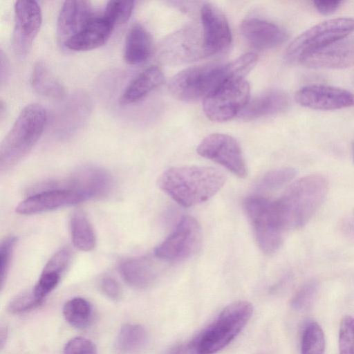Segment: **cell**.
I'll return each mask as SVG.
<instances>
[{"label": "cell", "instance_id": "obj_12", "mask_svg": "<svg viewBox=\"0 0 354 354\" xmlns=\"http://www.w3.org/2000/svg\"><path fill=\"white\" fill-rule=\"evenodd\" d=\"M41 22V10L37 1L20 0L15 2L12 46L17 56L24 57L29 53Z\"/></svg>", "mask_w": 354, "mask_h": 354}, {"label": "cell", "instance_id": "obj_35", "mask_svg": "<svg viewBox=\"0 0 354 354\" xmlns=\"http://www.w3.org/2000/svg\"><path fill=\"white\" fill-rule=\"evenodd\" d=\"M42 303L32 289L14 297L9 303L8 310L12 314H21L35 309Z\"/></svg>", "mask_w": 354, "mask_h": 354}, {"label": "cell", "instance_id": "obj_40", "mask_svg": "<svg viewBox=\"0 0 354 354\" xmlns=\"http://www.w3.org/2000/svg\"><path fill=\"white\" fill-rule=\"evenodd\" d=\"M101 291L109 299L118 300L122 296V290L116 280L110 277L103 278L100 281Z\"/></svg>", "mask_w": 354, "mask_h": 354}, {"label": "cell", "instance_id": "obj_38", "mask_svg": "<svg viewBox=\"0 0 354 354\" xmlns=\"http://www.w3.org/2000/svg\"><path fill=\"white\" fill-rule=\"evenodd\" d=\"M64 354H97L94 344L88 339L75 337L64 346Z\"/></svg>", "mask_w": 354, "mask_h": 354}, {"label": "cell", "instance_id": "obj_10", "mask_svg": "<svg viewBox=\"0 0 354 354\" xmlns=\"http://www.w3.org/2000/svg\"><path fill=\"white\" fill-rule=\"evenodd\" d=\"M197 153L216 162L239 178L247 176V167L241 148L236 139L227 134L212 133L198 145Z\"/></svg>", "mask_w": 354, "mask_h": 354}, {"label": "cell", "instance_id": "obj_42", "mask_svg": "<svg viewBox=\"0 0 354 354\" xmlns=\"http://www.w3.org/2000/svg\"><path fill=\"white\" fill-rule=\"evenodd\" d=\"M339 230L344 237L354 241V211L342 220Z\"/></svg>", "mask_w": 354, "mask_h": 354}, {"label": "cell", "instance_id": "obj_26", "mask_svg": "<svg viewBox=\"0 0 354 354\" xmlns=\"http://www.w3.org/2000/svg\"><path fill=\"white\" fill-rule=\"evenodd\" d=\"M70 230L73 245L79 250L88 252L96 245L95 232L86 214L81 209L75 211L71 217Z\"/></svg>", "mask_w": 354, "mask_h": 354}, {"label": "cell", "instance_id": "obj_4", "mask_svg": "<svg viewBox=\"0 0 354 354\" xmlns=\"http://www.w3.org/2000/svg\"><path fill=\"white\" fill-rule=\"evenodd\" d=\"M252 306L239 301L227 306L217 317L190 341L196 354H214L227 346L242 330L252 314Z\"/></svg>", "mask_w": 354, "mask_h": 354}, {"label": "cell", "instance_id": "obj_31", "mask_svg": "<svg viewBox=\"0 0 354 354\" xmlns=\"http://www.w3.org/2000/svg\"><path fill=\"white\" fill-rule=\"evenodd\" d=\"M134 3L133 1H109L102 15L115 27L129 19Z\"/></svg>", "mask_w": 354, "mask_h": 354}, {"label": "cell", "instance_id": "obj_16", "mask_svg": "<svg viewBox=\"0 0 354 354\" xmlns=\"http://www.w3.org/2000/svg\"><path fill=\"white\" fill-rule=\"evenodd\" d=\"M313 69H342L354 65V36H348L306 55L300 62Z\"/></svg>", "mask_w": 354, "mask_h": 354}, {"label": "cell", "instance_id": "obj_6", "mask_svg": "<svg viewBox=\"0 0 354 354\" xmlns=\"http://www.w3.org/2000/svg\"><path fill=\"white\" fill-rule=\"evenodd\" d=\"M354 32V18L341 17L326 20L308 28L288 46L286 60L290 64L300 63L308 54Z\"/></svg>", "mask_w": 354, "mask_h": 354}, {"label": "cell", "instance_id": "obj_30", "mask_svg": "<svg viewBox=\"0 0 354 354\" xmlns=\"http://www.w3.org/2000/svg\"><path fill=\"white\" fill-rule=\"evenodd\" d=\"M296 175L292 168H281L270 171L265 174L257 187V192L262 193L280 188L290 182Z\"/></svg>", "mask_w": 354, "mask_h": 354}, {"label": "cell", "instance_id": "obj_36", "mask_svg": "<svg viewBox=\"0 0 354 354\" xmlns=\"http://www.w3.org/2000/svg\"><path fill=\"white\" fill-rule=\"evenodd\" d=\"M257 62L255 53H248L242 55L227 66V76L244 78L245 76L254 67Z\"/></svg>", "mask_w": 354, "mask_h": 354}, {"label": "cell", "instance_id": "obj_14", "mask_svg": "<svg viewBox=\"0 0 354 354\" xmlns=\"http://www.w3.org/2000/svg\"><path fill=\"white\" fill-rule=\"evenodd\" d=\"M295 100L303 106L317 110H336L354 106V94L351 91L321 84L301 88Z\"/></svg>", "mask_w": 354, "mask_h": 354}, {"label": "cell", "instance_id": "obj_27", "mask_svg": "<svg viewBox=\"0 0 354 354\" xmlns=\"http://www.w3.org/2000/svg\"><path fill=\"white\" fill-rule=\"evenodd\" d=\"M147 339V332L141 325L127 324L116 337L115 349L118 354H136L143 348Z\"/></svg>", "mask_w": 354, "mask_h": 354}, {"label": "cell", "instance_id": "obj_11", "mask_svg": "<svg viewBox=\"0 0 354 354\" xmlns=\"http://www.w3.org/2000/svg\"><path fill=\"white\" fill-rule=\"evenodd\" d=\"M162 58L172 64L188 63L206 56L203 33L193 25L185 26L166 38L160 48Z\"/></svg>", "mask_w": 354, "mask_h": 354}, {"label": "cell", "instance_id": "obj_1", "mask_svg": "<svg viewBox=\"0 0 354 354\" xmlns=\"http://www.w3.org/2000/svg\"><path fill=\"white\" fill-rule=\"evenodd\" d=\"M226 176L216 168L201 166L171 167L159 177V187L178 204L192 207L205 202L224 185Z\"/></svg>", "mask_w": 354, "mask_h": 354}, {"label": "cell", "instance_id": "obj_28", "mask_svg": "<svg viewBox=\"0 0 354 354\" xmlns=\"http://www.w3.org/2000/svg\"><path fill=\"white\" fill-rule=\"evenodd\" d=\"M66 321L76 328L88 326L93 318V308L90 302L82 297H73L68 300L63 307Z\"/></svg>", "mask_w": 354, "mask_h": 354}, {"label": "cell", "instance_id": "obj_20", "mask_svg": "<svg viewBox=\"0 0 354 354\" xmlns=\"http://www.w3.org/2000/svg\"><path fill=\"white\" fill-rule=\"evenodd\" d=\"M114 26L102 15H94L85 26L64 46L68 50L84 51L103 46Z\"/></svg>", "mask_w": 354, "mask_h": 354}, {"label": "cell", "instance_id": "obj_18", "mask_svg": "<svg viewBox=\"0 0 354 354\" xmlns=\"http://www.w3.org/2000/svg\"><path fill=\"white\" fill-rule=\"evenodd\" d=\"M88 1H66L62 5L57 21V37L62 46L76 35L94 16Z\"/></svg>", "mask_w": 354, "mask_h": 354}, {"label": "cell", "instance_id": "obj_15", "mask_svg": "<svg viewBox=\"0 0 354 354\" xmlns=\"http://www.w3.org/2000/svg\"><path fill=\"white\" fill-rule=\"evenodd\" d=\"M63 187L76 192L86 201L107 196L113 189V180L102 168L83 166L71 175Z\"/></svg>", "mask_w": 354, "mask_h": 354}, {"label": "cell", "instance_id": "obj_7", "mask_svg": "<svg viewBox=\"0 0 354 354\" xmlns=\"http://www.w3.org/2000/svg\"><path fill=\"white\" fill-rule=\"evenodd\" d=\"M227 76V64L192 66L176 74L169 82V89L175 97L180 100L205 99Z\"/></svg>", "mask_w": 354, "mask_h": 354}, {"label": "cell", "instance_id": "obj_2", "mask_svg": "<svg viewBox=\"0 0 354 354\" xmlns=\"http://www.w3.org/2000/svg\"><path fill=\"white\" fill-rule=\"evenodd\" d=\"M326 178L310 174L291 184L274 205L284 231L302 227L313 217L328 192Z\"/></svg>", "mask_w": 354, "mask_h": 354}, {"label": "cell", "instance_id": "obj_19", "mask_svg": "<svg viewBox=\"0 0 354 354\" xmlns=\"http://www.w3.org/2000/svg\"><path fill=\"white\" fill-rule=\"evenodd\" d=\"M241 32L251 46L259 50L275 48L288 38V35L283 28L258 18L243 20L241 25Z\"/></svg>", "mask_w": 354, "mask_h": 354}, {"label": "cell", "instance_id": "obj_25", "mask_svg": "<svg viewBox=\"0 0 354 354\" xmlns=\"http://www.w3.org/2000/svg\"><path fill=\"white\" fill-rule=\"evenodd\" d=\"M32 88L38 94L53 99L62 98L65 89L60 80L43 61H37L30 75Z\"/></svg>", "mask_w": 354, "mask_h": 354}, {"label": "cell", "instance_id": "obj_13", "mask_svg": "<svg viewBox=\"0 0 354 354\" xmlns=\"http://www.w3.org/2000/svg\"><path fill=\"white\" fill-rule=\"evenodd\" d=\"M200 12L206 56L223 52L232 42L231 31L225 15L209 3L203 5Z\"/></svg>", "mask_w": 354, "mask_h": 354}, {"label": "cell", "instance_id": "obj_23", "mask_svg": "<svg viewBox=\"0 0 354 354\" xmlns=\"http://www.w3.org/2000/svg\"><path fill=\"white\" fill-rule=\"evenodd\" d=\"M164 81L162 71L151 66L136 76L127 86L120 98V103L127 105L135 103L158 87Z\"/></svg>", "mask_w": 354, "mask_h": 354}, {"label": "cell", "instance_id": "obj_8", "mask_svg": "<svg viewBox=\"0 0 354 354\" xmlns=\"http://www.w3.org/2000/svg\"><path fill=\"white\" fill-rule=\"evenodd\" d=\"M249 97L250 86L244 78L227 76L204 99L203 111L212 121H227L239 114Z\"/></svg>", "mask_w": 354, "mask_h": 354}, {"label": "cell", "instance_id": "obj_44", "mask_svg": "<svg viewBox=\"0 0 354 354\" xmlns=\"http://www.w3.org/2000/svg\"><path fill=\"white\" fill-rule=\"evenodd\" d=\"M1 59V84L2 85L8 78L9 74V63L6 55L4 54L2 50L0 53Z\"/></svg>", "mask_w": 354, "mask_h": 354}, {"label": "cell", "instance_id": "obj_34", "mask_svg": "<svg viewBox=\"0 0 354 354\" xmlns=\"http://www.w3.org/2000/svg\"><path fill=\"white\" fill-rule=\"evenodd\" d=\"M319 289L317 281L311 279L303 284L291 300V306L295 310H302L314 301Z\"/></svg>", "mask_w": 354, "mask_h": 354}, {"label": "cell", "instance_id": "obj_3", "mask_svg": "<svg viewBox=\"0 0 354 354\" xmlns=\"http://www.w3.org/2000/svg\"><path fill=\"white\" fill-rule=\"evenodd\" d=\"M47 113L40 104L26 105L20 112L0 147V170L7 171L26 156L41 136Z\"/></svg>", "mask_w": 354, "mask_h": 354}, {"label": "cell", "instance_id": "obj_5", "mask_svg": "<svg viewBox=\"0 0 354 354\" xmlns=\"http://www.w3.org/2000/svg\"><path fill=\"white\" fill-rule=\"evenodd\" d=\"M243 207L252 225L257 243L266 254H272L280 248L285 232L274 201L260 194L247 197Z\"/></svg>", "mask_w": 354, "mask_h": 354}, {"label": "cell", "instance_id": "obj_43", "mask_svg": "<svg viewBox=\"0 0 354 354\" xmlns=\"http://www.w3.org/2000/svg\"><path fill=\"white\" fill-rule=\"evenodd\" d=\"M162 354H196L190 342L176 344L167 350Z\"/></svg>", "mask_w": 354, "mask_h": 354}, {"label": "cell", "instance_id": "obj_39", "mask_svg": "<svg viewBox=\"0 0 354 354\" xmlns=\"http://www.w3.org/2000/svg\"><path fill=\"white\" fill-rule=\"evenodd\" d=\"M71 257V250L64 248L50 257L44 268L56 270L62 274L69 266Z\"/></svg>", "mask_w": 354, "mask_h": 354}, {"label": "cell", "instance_id": "obj_29", "mask_svg": "<svg viewBox=\"0 0 354 354\" xmlns=\"http://www.w3.org/2000/svg\"><path fill=\"white\" fill-rule=\"evenodd\" d=\"M325 337L321 326L316 322L306 324L301 335V354H324Z\"/></svg>", "mask_w": 354, "mask_h": 354}, {"label": "cell", "instance_id": "obj_22", "mask_svg": "<svg viewBox=\"0 0 354 354\" xmlns=\"http://www.w3.org/2000/svg\"><path fill=\"white\" fill-rule=\"evenodd\" d=\"M289 104V97L285 92L270 89L249 100L239 115L245 120H255L283 112Z\"/></svg>", "mask_w": 354, "mask_h": 354}, {"label": "cell", "instance_id": "obj_41", "mask_svg": "<svg viewBox=\"0 0 354 354\" xmlns=\"http://www.w3.org/2000/svg\"><path fill=\"white\" fill-rule=\"evenodd\" d=\"M343 3L342 1H314L313 4L317 11L325 15L334 13Z\"/></svg>", "mask_w": 354, "mask_h": 354}, {"label": "cell", "instance_id": "obj_32", "mask_svg": "<svg viewBox=\"0 0 354 354\" xmlns=\"http://www.w3.org/2000/svg\"><path fill=\"white\" fill-rule=\"evenodd\" d=\"M62 273L44 268L37 283L32 288L36 297L44 301V298L58 285Z\"/></svg>", "mask_w": 354, "mask_h": 354}, {"label": "cell", "instance_id": "obj_33", "mask_svg": "<svg viewBox=\"0 0 354 354\" xmlns=\"http://www.w3.org/2000/svg\"><path fill=\"white\" fill-rule=\"evenodd\" d=\"M339 354H354V317L342 318L339 329Z\"/></svg>", "mask_w": 354, "mask_h": 354}, {"label": "cell", "instance_id": "obj_17", "mask_svg": "<svg viewBox=\"0 0 354 354\" xmlns=\"http://www.w3.org/2000/svg\"><path fill=\"white\" fill-rule=\"evenodd\" d=\"M83 201H85L84 198L76 192L57 187L39 192L28 197L18 204L15 210L20 214L32 215L76 205Z\"/></svg>", "mask_w": 354, "mask_h": 354}, {"label": "cell", "instance_id": "obj_21", "mask_svg": "<svg viewBox=\"0 0 354 354\" xmlns=\"http://www.w3.org/2000/svg\"><path fill=\"white\" fill-rule=\"evenodd\" d=\"M124 280L135 288H146L157 280L161 271L158 261L151 257L126 259L119 266Z\"/></svg>", "mask_w": 354, "mask_h": 354}, {"label": "cell", "instance_id": "obj_37", "mask_svg": "<svg viewBox=\"0 0 354 354\" xmlns=\"http://www.w3.org/2000/svg\"><path fill=\"white\" fill-rule=\"evenodd\" d=\"M17 239L15 236L6 238L1 243L0 246V279L1 286L3 287L5 279L8 274L12 252Z\"/></svg>", "mask_w": 354, "mask_h": 354}, {"label": "cell", "instance_id": "obj_9", "mask_svg": "<svg viewBox=\"0 0 354 354\" xmlns=\"http://www.w3.org/2000/svg\"><path fill=\"white\" fill-rule=\"evenodd\" d=\"M201 227L196 218L183 216L174 230L154 250V255L165 261H178L189 258L201 243Z\"/></svg>", "mask_w": 354, "mask_h": 354}, {"label": "cell", "instance_id": "obj_24", "mask_svg": "<svg viewBox=\"0 0 354 354\" xmlns=\"http://www.w3.org/2000/svg\"><path fill=\"white\" fill-rule=\"evenodd\" d=\"M153 48L152 38L149 32L140 24H133L127 32L124 59L128 64H138L147 60Z\"/></svg>", "mask_w": 354, "mask_h": 354}]
</instances>
